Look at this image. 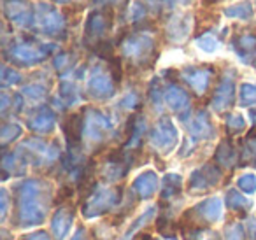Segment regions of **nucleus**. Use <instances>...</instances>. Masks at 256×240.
<instances>
[{
	"instance_id": "nucleus-1",
	"label": "nucleus",
	"mask_w": 256,
	"mask_h": 240,
	"mask_svg": "<svg viewBox=\"0 0 256 240\" xmlns=\"http://www.w3.org/2000/svg\"><path fill=\"white\" fill-rule=\"evenodd\" d=\"M14 204L20 228L42 224L51 207V186L40 179H25L16 186Z\"/></svg>"
},
{
	"instance_id": "nucleus-2",
	"label": "nucleus",
	"mask_w": 256,
	"mask_h": 240,
	"mask_svg": "<svg viewBox=\"0 0 256 240\" xmlns=\"http://www.w3.org/2000/svg\"><path fill=\"white\" fill-rule=\"evenodd\" d=\"M121 54L134 67L146 68L156 58V42L148 32H136L126 36L120 44Z\"/></svg>"
},
{
	"instance_id": "nucleus-3",
	"label": "nucleus",
	"mask_w": 256,
	"mask_h": 240,
	"mask_svg": "<svg viewBox=\"0 0 256 240\" xmlns=\"http://www.w3.org/2000/svg\"><path fill=\"white\" fill-rule=\"evenodd\" d=\"M53 44H42L36 39L20 40L6 51V58L20 67H34L53 53Z\"/></svg>"
},
{
	"instance_id": "nucleus-4",
	"label": "nucleus",
	"mask_w": 256,
	"mask_h": 240,
	"mask_svg": "<svg viewBox=\"0 0 256 240\" xmlns=\"http://www.w3.org/2000/svg\"><path fill=\"white\" fill-rule=\"evenodd\" d=\"M223 216V202L220 196H210L196 204L182 216L184 230H206L207 226L218 222Z\"/></svg>"
},
{
	"instance_id": "nucleus-5",
	"label": "nucleus",
	"mask_w": 256,
	"mask_h": 240,
	"mask_svg": "<svg viewBox=\"0 0 256 240\" xmlns=\"http://www.w3.org/2000/svg\"><path fill=\"white\" fill-rule=\"evenodd\" d=\"M121 200H123V188L121 186L96 188L88 198L82 200V216L88 219L104 216L112 210L114 207H118Z\"/></svg>"
},
{
	"instance_id": "nucleus-6",
	"label": "nucleus",
	"mask_w": 256,
	"mask_h": 240,
	"mask_svg": "<svg viewBox=\"0 0 256 240\" xmlns=\"http://www.w3.org/2000/svg\"><path fill=\"white\" fill-rule=\"evenodd\" d=\"M112 23H114V11L109 6L90 12L84 23V40L90 44V48L102 42V40H107L106 36L112 28Z\"/></svg>"
},
{
	"instance_id": "nucleus-7",
	"label": "nucleus",
	"mask_w": 256,
	"mask_h": 240,
	"mask_svg": "<svg viewBox=\"0 0 256 240\" xmlns=\"http://www.w3.org/2000/svg\"><path fill=\"white\" fill-rule=\"evenodd\" d=\"M179 142V132L174 121L168 116H164L154 123L150 132V144L162 154H168L176 149Z\"/></svg>"
},
{
	"instance_id": "nucleus-8",
	"label": "nucleus",
	"mask_w": 256,
	"mask_h": 240,
	"mask_svg": "<svg viewBox=\"0 0 256 240\" xmlns=\"http://www.w3.org/2000/svg\"><path fill=\"white\" fill-rule=\"evenodd\" d=\"M134 162V152L128 151V149L121 148V149H114L112 152H109L102 165V177L107 182H116V180L123 179L128 174L130 166Z\"/></svg>"
},
{
	"instance_id": "nucleus-9",
	"label": "nucleus",
	"mask_w": 256,
	"mask_h": 240,
	"mask_svg": "<svg viewBox=\"0 0 256 240\" xmlns=\"http://www.w3.org/2000/svg\"><path fill=\"white\" fill-rule=\"evenodd\" d=\"M36 25L44 36L60 37L65 34V16L56 8L42 2L36 9Z\"/></svg>"
},
{
	"instance_id": "nucleus-10",
	"label": "nucleus",
	"mask_w": 256,
	"mask_h": 240,
	"mask_svg": "<svg viewBox=\"0 0 256 240\" xmlns=\"http://www.w3.org/2000/svg\"><path fill=\"white\" fill-rule=\"evenodd\" d=\"M223 177L221 168L216 163H206L200 168L193 170L192 176L188 180V190L193 194H200V193H207L210 188H216L218 182Z\"/></svg>"
},
{
	"instance_id": "nucleus-11",
	"label": "nucleus",
	"mask_w": 256,
	"mask_h": 240,
	"mask_svg": "<svg viewBox=\"0 0 256 240\" xmlns=\"http://www.w3.org/2000/svg\"><path fill=\"white\" fill-rule=\"evenodd\" d=\"M116 84L110 70H104L102 67H95L88 78V93L96 100H107L114 95Z\"/></svg>"
},
{
	"instance_id": "nucleus-12",
	"label": "nucleus",
	"mask_w": 256,
	"mask_h": 240,
	"mask_svg": "<svg viewBox=\"0 0 256 240\" xmlns=\"http://www.w3.org/2000/svg\"><path fill=\"white\" fill-rule=\"evenodd\" d=\"M4 4V14L12 25L28 28L36 23V9L28 0H2Z\"/></svg>"
},
{
	"instance_id": "nucleus-13",
	"label": "nucleus",
	"mask_w": 256,
	"mask_h": 240,
	"mask_svg": "<svg viewBox=\"0 0 256 240\" xmlns=\"http://www.w3.org/2000/svg\"><path fill=\"white\" fill-rule=\"evenodd\" d=\"M234 104H235V78L232 72H228L218 82L216 90L212 93V98H210V107L216 112H224Z\"/></svg>"
},
{
	"instance_id": "nucleus-14",
	"label": "nucleus",
	"mask_w": 256,
	"mask_h": 240,
	"mask_svg": "<svg viewBox=\"0 0 256 240\" xmlns=\"http://www.w3.org/2000/svg\"><path fill=\"white\" fill-rule=\"evenodd\" d=\"M110 126H112V121L100 110L88 109L84 112V135L88 137V140H102L104 135L110 130Z\"/></svg>"
},
{
	"instance_id": "nucleus-15",
	"label": "nucleus",
	"mask_w": 256,
	"mask_h": 240,
	"mask_svg": "<svg viewBox=\"0 0 256 240\" xmlns=\"http://www.w3.org/2000/svg\"><path fill=\"white\" fill-rule=\"evenodd\" d=\"M181 79L196 93V95H204L210 84V78H212V68L209 67H186L181 70Z\"/></svg>"
},
{
	"instance_id": "nucleus-16",
	"label": "nucleus",
	"mask_w": 256,
	"mask_h": 240,
	"mask_svg": "<svg viewBox=\"0 0 256 240\" xmlns=\"http://www.w3.org/2000/svg\"><path fill=\"white\" fill-rule=\"evenodd\" d=\"M165 104L170 110L179 112V118L188 121V110L192 106V98H190L188 92L178 84H170L165 90Z\"/></svg>"
},
{
	"instance_id": "nucleus-17",
	"label": "nucleus",
	"mask_w": 256,
	"mask_h": 240,
	"mask_svg": "<svg viewBox=\"0 0 256 240\" xmlns=\"http://www.w3.org/2000/svg\"><path fill=\"white\" fill-rule=\"evenodd\" d=\"M74 207L72 205H60V207L54 210L53 218H51V233H53L54 240H64L68 235L72 228V222H74Z\"/></svg>"
},
{
	"instance_id": "nucleus-18",
	"label": "nucleus",
	"mask_w": 256,
	"mask_h": 240,
	"mask_svg": "<svg viewBox=\"0 0 256 240\" xmlns=\"http://www.w3.org/2000/svg\"><path fill=\"white\" fill-rule=\"evenodd\" d=\"M62 130L68 142V148H79L84 137V114L76 112L67 116L62 123Z\"/></svg>"
},
{
	"instance_id": "nucleus-19",
	"label": "nucleus",
	"mask_w": 256,
	"mask_h": 240,
	"mask_svg": "<svg viewBox=\"0 0 256 240\" xmlns=\"http://www.w3.org/2000/svg\"><path fill=\"white\" fill-rule=\"evenodd\" d=\"M56 123V116H54L53 109L48 106H40L30 114V118L26 120V124L32 132L36 134H50L54 128Z\"/></svg>"
},
{
	"instance_id": "nucleus-20",
	"label": "nucleus",
	"mask_w": 256,
	"mask_h": 240,
	"mask_svg": "<svg viewBox=\"0 0 256 240\" xmlns=\"http://www.w3.org/2000/svg\"><path fill=\"white\" fill-rule=\"evenodd\" d=\"M214 163L220 168L232 170L240 163V152H238L237 146L232 142V138H224L220 142V146L216 148L214 152Z\"/></svg>"
},
{
	"instance_id": "nucleus-21",
	"label": "nucleus",
	"mask_w": 256,
	"mask_h": 240,
	"mask_svg": "<svg viewBox=\"0 0 256 240\" xmlns=\"http://www.w3.org/2000/svg\"><path fill=\"white\" fill-rule=\"evenodd\" d=\"M188 123V132L192 135L193 142L207 140L214 135V126L210 123V118L206 110H198L192 120L186 121Z\"/></svg>"
},
{
	"instance_id": "nucleus-22",
	"label": "nucleus",
	"mask_w": 256,
	"mask_h": 240,
	"mask_svg": "<svg viewBox=\"0 0 256 240\" xmlns=\"http://www.w3.org/2000/svg\"><path fill=\"white\" fill-rule=\"evenodd\" d=\"M232 46L244 64H254L256 62V34H238L232 39Z\"/></svg>"
},
{
	"instance_id": "nucleus-23",
	"label": "nucleus",
	"mask_w": 256,
	"mask_h": 240,
	"mask_svg": "<svg viewBox=\"0 0 256 240\" xmlns=\"http://www.w3.org/2000/svg\"><path fill=\"white\" fill-rule=\"evenodd\" d=\"M144 134H146V121H144V116H140V114H132L126 123V142H124V149H128V151H132V152L136 151V149H139Z\"/></svg>"
},
{
	"instance_id": "nucleus-24",
	"label": "nucleus",
	"mask_w": 256,
	"mask_h": 240,
	"mask_svg": "<svg viewBox=\"0 0 256 240\" xmlns=\"http://www.w3.org/2000/svg\"><path fill=\"white\" fill-rule=\"evenodd\" d=\"M192 32V16L190 14H174L167 23V37L172 42H182L188 39Z\"/></svg>"
},
{
	"instance_id": "nucleus-25",
	"label": "nucleus",
	"mask_w": 256,
	"mask_h": 240,
	"mask_svg": "<svg viewBox=\"0 0 256 240\" xmlns=\"http://www.w3.org/2000/svg\"><path fill=\"white\" fill-rule=\"evenodd\" d=\"M132 188L140 200H148L158 191V176L154 170H146L134 179Z\"/></svg>"
},
{
	"instance_id": "nucleus-26",
	"label": "nucleus",
	"mask_w": 256,
	"mask_h": 240,
	"mask_svg": "<svg viewBox=\"0 0 256 240\" xmlns=\"http://www.w3.org/2000/svg\"><path fill=\"white\" fill-rule=\"evenodd\" d=\"M238 152H240V165H256V128H252L244 137Z\"/></svg>"
},
{
	"instance_id": "nucleus-27",
	"label": "nucleus",
	"mask_w": 256,
	"mask_h": 240,
	"mask_svg": "<svg viewBox=\"0 0 256 240\" xmlns=\"http://www.w3.org/2000/svg\"><path fill=\"white\" fill-rule=\"evenodd\" d=\"M223 14L226 16V18H232V20L248 22V20H251L252 14H254V6H252L251 0H240V2H237V4L224 8Z\"/></svg>"
},
{
	"instance_id": "nucleus-28",
	"label": "nucleus",
	"mask_w": 256,
	"mask_h": 240,
	"mask_svg": "<svg viewBox=\"0 0 256 240\" xmlns=\"http://www.w3.org/2000/svg\"><path fill=\"white\" fill-rule=\"evenodd\" d=\"M182 191V177L179 174H167L164 177V182H162V200L168 202L172 198H176Z\"/></svg>"
},
{
	"instance_id": "nucleus-29",
	"label": "nucleus",
	"mask_w": 256,
	"mask_h": 240,
	"mask_svg": "<svg viewBox=\"0 0 256 240\" xmlns=\"http://www.w3.org/2000/svg\"><path fill=\"white\" fill-rule=\"evenodd\" d=\"M224 202H226V205L232 208V210L238 212V214H242V216L248 214L249 208L252 207V202L248 200L244 194L238 193V190H230V191H228L226 196H224Z\"/></svg>"
},
{
	"instance_id": "nucleus-30",
	"label": "nucleus",
	"mask_w": 256,
	"mask_h": 240,
	"mask_svg": "<svg viewBox=\"0 0 256 240\" xmlns=\"http://www.w3.org/2000/svg\"><path fill=\"white\" fill-rule=\"evenodd\" d=\"M154 214H156V207H148L142 214L137 216V219L132 222V224L128 226L126 233H124V236L121 240H132L134 236H136V233L139 232V230H142V226H146L148 222L154 218Z\"/></svg>"
},
{
	"instance_id": "nucleus-31",
	"label": "nucleus",
	"mask_w": 256,
	"mask_h": 240,
	"mask_svg": "<svg viewBox=\"0 0 256 240\" xmlns=\"http://www.w3.org/2000/svg\"><path fill=\"white\" fill-rule=\"evenodd\" d=\"M22 134L23 130L18 123H4L0 128V144H2V148H8L9 144H12L16 138H20Z\"/></svg>"
},
{
	"instance_id": "nucleus-32",
	"label": "nucleus",
	"mask_w": 256,
	"mask_h": 240,
	"mask_svg": "<svg viewBox=\"0 0 256 240\" xmlns=\"http://www.w3.org/2000/svg\"><path fill=\"white\" fill-rule=\"evenodd\" d=\"M78 98H79V93H78V90H76V86L67 81L62 82L60 90H58V100L62 102V106L64 107L74 106V104L78 102Z\"/></svg>"
},
{
	"instance_id": "nucleus-33",
	"label": "nucleus",
	"mask_w": 256,
	"mask_h": 240,
	"mask_svg": "<svg viewBox=\"0 0 256 240\" xmlns=\"http://www.w3.org/2000/svg\"><path fill=\"white\" fill-rule=\"evenodd\" d=\"M238 104L244 107L256 106V84L242 82L238 88Z\"/></svg>"
},
{
	"instance_id": "nucleus-34",
	"label": "nucleus",
	"mask_w": 256,
	"mask_h": 240,
	"mask_svg": "<svg viewBox=\"0 0 256 240\" xmlns=\"http://www.w3.org/2000/svg\"><path fill=\"white\" fill-rule=\"evenodd\" d=\"M196 48L202 50L204 53H216V51L220 50V39H218L214 34L207 32L196 39Z\"/></svg>"
},
{
	"instance_id": "nucleus-35",
	"label": "nucleus",
	"mask_w": 256,
	"mask_h": 240,
	"mask_svg": "<svg viewBox=\"0 0 256 240\" xmlns=\"http://www.w3.org/2000/svg\"><path fill=\"white\" fill-rule=\"evenodd\" d=\"M228 135H238L246 130V120L240 114H228L226 121H224Z\"/></svg>"
},
{
	"instance_id": "nucleus-36",
	"label": "nucleus",
	"mask_w": 256,
	"mask_h": 240,
	"mask_svg": "<svg viewBox=\"0 0 256 240\" xmlns=\"http://www.w3.org/2000/svg\"><path fill=\"white\" fill-rule=\"evenodd\" d=\"M0 81H2V84H4V86L20 84V82H22V74H20L18 70H14V68L4 65V67H2V70H0Z\"/></svg>"
},
{
	"instance_id": "nucleus-37",
	"label": "nucleus",
	"mask_w": 256,
	"mask_h": 240,
	"mask_svg": "<svg viewBox=\"0 0 256 240\" xmlns=\"http://www.w3.org/2000/svg\"><path fill=\"white\" fill-rule=\"evenodd\" d=\"M150 98L156 109H162V100H165V92L162 90L160 79L154 78L150 84Z\"/></svg>"
},
{
	"instance_id": "nucleus-38",
	"label": "nucleus",
	"mask_w": 256,
	"mask_h": 240,
	"mask_svg": "<svg viewBox=\"0 0 256 240\" xmlns=\"http://www.w3.org/2000/svg\"><path fill=\"white\" fill-rule=\"evenodd\" d=\"M237 186L242 193L252 194L256 191V176L254 174H244L237 179Z\"/></svg>"
},
{
	"instance_id": "nucleus-39",
	"label": "nucleus",
	"mask_w": 256,
	"mask_h": 240,
	"mask_svg": "<svg viewBox=\"0 0 256 240\" xmlns=\"http://www.w3.org/2000/svg\"><path fill=\"white\" fill-rule=\"evenodd\" d=\"M223 240H246V230L240 222H232L226 230H224Z\"/></svg>"
},
{
	"instance_id": "nucleus-40",
	"label": "nucleus",
	"mask_w": 256,
	"mask_h": 240,
	"mask_svg": "<svg viewBox=\"0 0 256 240\" xmlns=\"http://www.w3.org/2000/svg\"><path fill=\"white\" fill-rule=\"evenodd\" d=\"M23 98H30V100H40L46 95V88L40 84H28L22 90Z\"/></svg>"
},
{
	"instance_id": "nucleus-41",
	"label": "nucleus",
	"mask_w": 256,
	"mask_h": 240,
	"mask_svg": "<svg viewBox=\"0 0 256 240\" xmlns=\"http://www.w3.org/2000/svg\"><path fill=\"white\" fill-rule=\"evenodd\" d=\"M128 16H130V22H134V23L140 22V20L146 16V8H144V4L140 2V0H137V2H134V4L130 6Z\"/></svg>"
},
{
	"instance_id": "nucleus-42",
	"label": "nucleus",
	"mask_w": 256,
	"mask_h": 240,
	"mask_svg": "<svg viewBox=\"0 0 256 240\" xmlns=\"http://www.w3.org/2000/svg\"><path fill=\"white\" fill-rule=\"evenodd\" d=\"M53 64L56 70H64V68L68 67V64H70V53H58L56 56H54Z\"/></svg>"
},
{
	"instance_id": "nucleus-43",
	"label": "nucleus",
	"mask_w": 256,
	"mask_h": 240,
	"mask_svg": "<svg viewBox=\"0 0 256 240\" xmlns=\"http://www.w3.org/2000/svg\"><path fill=\"white\" fill-rule=\"evenodd\" d=\"M121 107L123 109H136V107H139V96L136 93H126L124 98L121 100Z\"/></svg>"
},
{
	"instance_id": "nucleus-44",
	"label": "nucleus",
	"mask_w": 256,
	"mask_h": 240,
	"mask_svg": "<svg viewBox=\"0 0 256 240\" xmlns=\"http://www.w3.org/2000/svg\"><path fill=\"white\" fill-rule=\"evenodd\" d=\"M244 228H246V235H248V240H256V219L248 218Z\"/></svg>"
},
{
	"instance_id": "nucleus-45",
	"label": "nucleus",
	"mask_w": 256,
	"mask_h": 240,
	"mask_svg": "<svg viewBox=\"0 0 256 240\" xmlns=\"http://www.w3.org/2000/svg\"><path fill=\"white\" fill-rule=\"evenodd\" d=\"M20 240H51V238L46 232H34L28 233V235H23Z\"/></svg>"
},
{
	"instance_id": "nucleus-46",
	"label": "nucleus",
	"mask_w": 256,
	"mask_h": 240,
	"mask_svg": "<svg viewBox=\"0 0 256 240\" xmlns=\"http://www.w3.org/2000/svg\"><path fill=\"white\" fill-rule=\"evenodd\" d=\"M9 106H11V96H9L6 92H2L0 93V110H2V114L8 112Z\"/></svg>"
},
{
	"instance_id": "nucleus-47",
	"label": "nucleus",
	"mask_w": 256,
	"mask_h": 240,
	"mask_svg": "<svg viewBox=\"0 0 256 240\" xmlns=\"http://www.w3.org/2000/svg\"><path fill=\"white\" fill-rule=\"evenodd\" d=\"M8 207H9L8 191L2 190V210H0V214H2V219H6V216H8Z\"/></svg>"
},
{
	"instance_id": "nucleus-48",
	"label": "nucleus",
	"mask_w": 256,
	"mask_h": 240,
	"mask_svg": "<svg viewBox=\"0 0 256 240\" xmlns=\"http://www.w3.org/2000/svg\"><path fill=\"white\" fill-rule=\"evenodd\" d=\"M193 0H164V4L168 8H174V6H188L192 4Z\"/></svg>"
},
{
	"instance_id": "nucleus-49",
	"label": "nucleus",
	"mask_w": 256,
	"mask_h": 240,
	"mask_svg": "<svg viewBox=\"0 0 256 240\" xmlns=\"http://www.w3.org/2000/svg\"><path fill=\"white\" fill-rule=\"evenodd\" d=\"M81 238H86V230L84 228H79L78 232H76V235L72 236L70 240H81Z\"/></svg>"
},
{
	"instance_id": "nucleus-50",
	"label": "nucleus",
	"mask_w": 256,
	"mask_h": 240,
	"mask_svg": "<svg viewBox=\"0 0 256 240\" xmlns=\"http://www.w3.org/2000/svg\"><path fill=\"white\" fill-rule=\"evenodd\" d=\"M249 116H251V121L256 124V107H252L251 110H249Z\"/></svg>"
},
{
	"instance_id": "nucleus-51",
	"label": "nucleus",
	"mask_w": 256,
	"mask_h": 240,
	"mask_svg": "<svg viewBox=\"0 0 256 240\" xmlns=\"http://www.w3.org/2000/svg\"><path fill=\"white\" fill-rule=\"evenodd\" d=\"M54 2H58V4H67V2H70V0H54Z\"/></svg>"
},
{
	"instance_id": "nucleus-52",
	"label": "nucleus",
	"mask_w": 256,
	"mask_h": 240,
	"mask_svg": "<svg viewBox=\"0 0 256 240\" xmlns=\"http://www.w3.org/2000/svg\"><path fill=\"white\" fill-rule=\"evenodd\" d=\"M210 2H220V0H210Z\"/></svg>"
}]
</instances>
